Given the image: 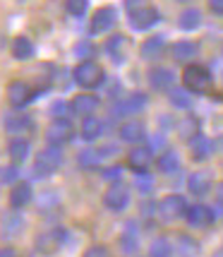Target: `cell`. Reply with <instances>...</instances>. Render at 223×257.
<instances>
[{"label": "cell", "instance_id": "cell-45", "mask_svg": "<svg viewBox=\"0 0 223 257\" xmlns=\"http://www.w3.org/2000/svg\"><path fill=\"white\" fill-rule=\"evenodd\" d=\"M0 257H17L15 247H0Z\"/></svg>", "mask_w": 223, "mask_h": 257}, {"label": "cell", "instance_id": "cell-34", "mask_svg": "<svg viewBox=\"0 0 223 257\" xmlns=\"http://www.w3.org/2000/svg\"><path fill=\"white\" fill-rule=\"evenodd\" d=\"M65 10L72 15V17H77L82 20L87 10H89V0H65Z\"/></svg>", "mask_w": 223, "mask_h": 257}, {"label": "cell", "instance_id": "cell-8", "mask_svg": "<svg viewBox=\"0 0 223 257\" xmlns=\"http://www.w3.org/2000/svg\"><path fill=\"white\" fill-rule=\"evenodd\" d=\"M158 20H161L158 10L156 8H149V5H142V8H137V10L130 12V27L137 29V32L151 29L154 24H158Z\"/></svg>", "mask_w": 223, "mask_h": 257}, {"label": "cell", "instance_id": "cell-43", "mask_svg": "<svg viewBox=\"0 0 223 257\" xmlns=\"http://www.w3.org/2000/svg\"><path fill=\"white\" fill-rule=\"evenodd\" d=\"M209 10H211L213 15L223 17V0H209Z\"/></svg>", "mask_w": 223, "mask_h": 257}, {"label": "cell", "instance_id": "cell-1", "mask_svg": "<svg viewBox=\"0 0 223 257\" xmlns=\"http://www.w3.org/2000/svg\"><path fill=\"white\" fill-rule=\"evenodd\" d=\"M63 164V152L58 149V147H46L41 149L36 159H34V178H48V176H53L58 168Z\"/></svg>", "mask_w": 223, "mask_h": 257}, {"label": "cell", "instance_id": "cell-21", "mask_svg": "<svg viewBox=\"0 0 223 257\" xmlns=\"http://www.w3.org/2000/svg\"><path fill=\"white\" fill-rule=\"evenodd\" d=\"M22 216L17 214V209H12V212L3 214V219H0V235L3 238H15L17 233H22Z\"/></svg>", "mask_w": 223, "mask_h": 257}, {"label": "cell", "instance_id": "cell-44", "mask_svg": "<svg viewBox=\"0 0 223 257\" xmlns=\"http://www.w3.org/2000/svg\"><path fill=\"white\" fill-rule=\"evenodd\" d=\"M125 5H127V10L132 12V10H137V8H142L144 0H125Z\"/></svg>", "mask_w": 223, "mask_h": 257}, {"label": "cell", "instance_id": "cell-18", "mask_svg": "<svg viewBox=\"0 0 223 257\" xmlns=\"http://www.w3.org/2000/svg\"><path fill=\"white\" fill-rule=\"evenodd\" d=\"M118 135H120V140L127 142V145H137V142H142L146 137V127H144V123H139V120H127V123L120 125Z\"/></svg>", "mask_w": 223, "mask_h": 257}, {"label": "cell", "instance_id": "cell-2", "mask_svg": "<svg viewBox=\"0 0 223 257\" xmlns=\"http://www.w3.org/2000/svg\"><path fill=\"white\" fill-rule=\"evenodd\" d=\"M182 84L192 94H206L211 89V72L204 65H187L182 72Z\"/></svg>", "mask_w": 223, "mask_h": 257}, {"label": "cell", "instance_id": "cell-3", "mask_svg": "<svg viewBox=\"0 0 223 257\" xmlns=\"http://www.w3.org/2000/svg\"><path fill=\"white\" fill-rule=\"evenodd\" d=\"M72 77H75V82H77L79 87L94 89V87H99L101 82H103V70H101V65L94 63V60H82V63L72 70Z\"/></svg>", "mask_w": 223, "mask_h": 257}, {"label": "cell", "instance_id": "cell-15", "mask_svg": "<svg viewBox=\"0 0 223 257\" xmlns=\"http://www.w3.org/2000/svg\"><path fill=\"white\" fill-rule=\"evenodd\" d=\"M211 185H213V176L209 171H194L190 178H187V190L194 197H204L206 192L211 190Z\"/></svg>", "mask_w": 223, "mask_h": 257}, {"label": "cell", "instance_id": "cell-40", "mask_svg": "<svg viewBox=\"0 0 223 257\" xmlns=\"http://www.w3.org/2000/svg\"><path fill=\"white\" fill-rule=\"evenodd\" d=\"M82 257H108V250H106L103 245H91V247L84 250V255Z\"/></svg>", "mask_w": 223, "mask_h": 257}, {"label": "cell", "instance_id": "cell-26", "mask_svg": "<svg viewBox=\"0 0 223 257\" xmlns=\"http://www.w3.org/2000/svg\"><path fill=\"white\" fill-rule=\"evenodd\" d=\"M79 135H82L84 142H96L101 135H103V123H101L99 118H94V115H87V118L82 120Z\"/></svg>", "mask_w": 223, "mask_h": 257}, {"label": "cell", "instance_id": "cell-24", "mask_svg": "<svg viewBox=\"0 0 223 257\" xmlns=\"http://www.w3.org/2000/svg\"><path fill=\"white\" fill-rule=\"evenodd\" d=\"M211 152H213V145H211V140L209 137H204V135H194L190 140V154L194 161H204V159H209L211 157Z\"/></svg>", "mask_w": 223, "mask_h": 257}, {"label": "cell", "instance_id": "cell-48", "mask_svg": "<svg viewBox=\"0 0 223 257\" xmlns=\"http://www.w3.org/2000/svg\"><path fill=\"white\" fill-rule=\"evenodd\" d=\"M178 3H192V0H178Z\"/></svg>", "mask_w": 223, "mask_h": 257}, {"label": "cell", "instance_id": "cell-41", "mask_svg": "<svg viewBox=\"0 0 223 257\" xmlns=\"http://www.w3.org/2000/svg\"><path fill=\"white\" fill-rule=\"evenodd\" d=\"M120 173H123V168L120 166H111V168H106V171H103V178L106 180H118L120 178Z\"/></svg>", "mask_w": 223, "mask_h": 257}, {"label": "cell", "instance_id": "cell-4", "mask_svg": "<svg viewBox=\"0 0 223 257\" xmlns=\"http://www.w3.org/2000/svg\"><path fill=\"white\" fill-rule=\"evenodd\" d=\"M146 103H149V96L142 94V91H134V94L120 99L113 106L111 115L113 118H127V115H134V113H142L146 108Z\"/></svg>", "mask_w": 223, "mask_h": 257}, {"label": "cell", "instance_id": "cell-23", "mask_svg": "<svg viewBox=\"0 0 223 257\" xmlns=\"http://www.w3.org/2000/svg\"><path fill=\"white\" fill-rule=\"evenodd\" d=\"M139 53L144 60H158V58L166 53V39L163 36H149L142 48H139Z\"/></svg>", "mask_w": 223, "mask_h": 257}, {"label": "cell", "instance_id": "cell-29", "mask_svg": "<svg viewBox=\"0 0 223 257\" xmlns=\"http://www.w3.org/2000/svg\"><path fill=\"white\" fill-rule=\"evenodd\" d=\"M201 24V12L197 8H187V10L180 12L178 17V27L182 32H192V29H197Z\"/></svg>", "mask_w": 223, "mask_h": 257}, {"label": "cell", "instance_id": "cell-37", "mask_svg": "<svg viewBox=\"0 0 223 257\" xmlns=\"http://www.w3.org/2000/svg\"><path fill=\"white\" fill-rule=\"evenodd\" d=\"M75 53H77L82 60H91V56H94V46H91L89 41H79V44L75 46Z\"/></svg>", "mask_w": 223, "mask_h": 257}, {"label": "cell", "instance_id": "cell-36", "mask_svg": "<svg viewBox=\"0 0 223 257\" xmlns=\"http://www.w3.org/2000/svg\"><path fill=\"white\" fill-rule=\"evenodd\" d=\"M20 178V168L17 166H3L0 168V183H5V185H15Z\"/></svg>", "mask_w": 223, "mask_h": 257}, {"label": "cell", "instance_id": "cell-7", "mask_svg": "<svg viewBox=\"0 0 223 257\" xmlns=\"http://www.w3.org/2000/svg\"><path fill=\"white\" fill-rule=\"evenodd\" d=\"M118 22V12L115 8H99V10L91 15V22H89V34L91 36H99V34H108Z\"/></svg>", "mask_w": 223, "mask_h": 257}, {"label": "cell", "instance_id": "cell-42", "mask_svg": "<svg viewBox=\"0 0 223 257\" xmlns=\"http://www.w3.org/2000/svg\"><path fill=\"white\" fill-rule=\"evenodd\" d=\"M65 108H67L65 101H56V103L51 106V113H53V115H58V118H63V115H65Z\"/></svg>", "mask_w": 223, "mask_h": 257}, {"label": "cell", "instance_id": "cell-46", "mask_svg": "<svg viewBox=\"0 0 223 257\" xmlns=\"http://www.w3.org/2000/svg\"><path fill=\"white\" fill-rule=\"evenodd\" d=\"M216 202H218V204L223 207V180L218 183V185H216Z\"/></svg>", "mask_w": 223, "mask_h": 257}, {"label": "cell", "instance_id": "cell-19", "mask_svg": "<svg viewBox=\"0 0 223 257\" xmlns=\"http://www.w3.org/2000/svg\"><path fill=\"white\" fill-rule=\"evenodd\" d=\"M197 53H199V46L194 41H175L170 46V56L175 63H190L197 58Z\"/></svg>", "mask_w": 223, "mask_h": 257}, {"label": "cell", "instance_id": "cell-10", "mask_svg": "<svg viewBox=\"0 0 223 257\" xmlns=\"http://www.w3.org/2000/svg\"><path fill=\"white\" fill-rule=\"evenodd\" d=\"M72 135H75L72 123H70L67 118H58V120L51 123L48 133H46V140H48V145L60 147V145H67V142L72 140Z\"/></svg>", "mask_w": 223, "mask_h": 257}, {"label": "cell", "instance_id": "cell-14", "mask_svg": "<svg viewBox=\"0 0 223 257\" xmlns=\"http://www.w3.org/2000/svg\"><path fill=\"white\" fill-rule=\"evenodd\" d=\"M8 99H10V103L15 108H22V106H27L34 99V89L27 82L17 79V82H12L10 87H8Z\"/></svg>", "mask_w": 223, "mask_h": 257}, {"label": "cell", "instance_id": "cell-5", "mask_svg": "<svg viewBox=\"0 0 223 257\" xmlns=\"http://www.w3.org/2000/svg\"><path fill=\"white\" fill-rule=\"evenodd\" d=\"M127 204H130V190H127V185H123V183H113L111 188L103 192V207L108 212L120 214L127 209Z\"/></svg>", "mask_w": 223, "mask_h": 257}, {"label": "cell", "instance_id": "cell-47", "mask_svg": "<svg viewBox=\"0 0 223 257\" xmlns=\"http://www.w3.org/2000/svg\"><path fill=\"white\" fill-rule=\"evenodd\" d=\"M211 257H223V247H221V250H216V252H213Z\"/></svg>", "mask_w": 223, "mask_h": 257}, {"label": "cell", "instance_id": "cell-11", "mask_svg": "<svg viewBox=\"0 0 223 257\" xmlns=\"http://www.w3.org/2000/svg\"><path fill=\"white\" fill-rule=\"evenodd\" d=\"M185 219H187V224L194 226V228H209V226L213 224V219H216V214H213V209L206 207V204H187Z\"/></svg>", "mask_w": 223, "mask_h": 257}, {"label": "cell", "instance_id": "cell-31", "mask_svg": "<svg viewBox=\"0 0 223 257\" xmlns=\"http://www.w3.org/2000/svg\"><path fill=\"white\" fill-rule=\"evenodd\" d=\"M34 44L27 39V36H17L15 41H12V56L17 58V60H29L34 56Z\"/></svg>", "mask_w": 223, "mask_h": 257}, {"label": "cell", "instance_id": "cell-35", "mask_svg": "<svg viewBox=\"0 0 223 257\" xmlns=\"http://www.w3.org/2000/svg\"><path fill=\"white\" fill-rule=\"evenodd\" d=\"M101 164V154L99 149H84L79 154V166L82 168H96Z\"/></svg>", "mask_w": 223, "mask_h": 257}, {"label": "cell", "instance_id": "cell-33", "mask_svg": "<svg viewBox=\"0 0 223 257\" xmlns=\"http://www.w3.org/2000/svg\"><path fill=\"white\" fill-rule=\"evenodd\" d=\"M168 96H170V103L173 106H178V108H190V91L187 89H168Z\"/></svg>", "mask_w": 223, "mask_h": 257}, {"label": "cell", "instance_id": "cell-38", "mask_svg": "<svg viewBox=\"0 0 223 257\" xmlns=\"http://www.w3.org/2000/svg\"><path fill=\"white\" fill-rule=\"evenodd\" d=\"M180 135H182L185 140H187V137L192 140V137L197 135V120H192V118L182 120V123H180Z\"/></svg>", "mask_w": 223, "mask_h": 257}, {"label": "cell", "instance_id": "cell-13", "mask_svg": "<svg viewBox=\"0 0 223 257\" xmlns=\"http://www.w3.org/2000/svg\"><path fill=\"white\" fill-rule=\"evenodd\" d=\"M3 125H5V130L12 133V135L29 133V130L34 127V118L32 115H27V113H22V111H12L3 118Z\"/></svg>", "mask_w": 223, "mask_h": 257}, {"label": "cell", "instance_id": "cell-25", "mask_svg": "<svg viewBox=\"0 0 223 257\" xmlns=\"http://www.w3.org/2000/svg\"><path fill=\"white\" fill-rule=\"evenodd\" d=\"M103 51L108 53V58H113L115 63H123L125 60V51H127V39L123 34H113L111 39L103 44Z\"/></svg>", "mask_w": 223, "mask_h": 257}, {"label": "cell", "instance_id": "cell-32", "mask_svg": "<svg viewBox=\"0 0 223 257\" xmlns=\"http://www.w3.org/2000/svg\"><path fill=\"white\" fill-rule=\"evenodd\" d=\"M173 255V243L168 240L166 235H158L156 240L149 247V257H170Z\"/></svg>", "mask_w": 223, "mask_h": 257}, {"label": "cell", "instance_id": "cell-12", "mask_svg": "<svg viewBox=\"0 0 223 257\" xmlns=\"http://www.w3.org/2000/svg\"><path fill=\"white\" fill-rule=\"evenodd\" d=\"M154 161V154H151V147H134L127 154V166L132 168L134 173H146L149 166Z\"/></svg>", "mask_w": 223, "mask_h": 257}, {"label": "cell", "instance_id": "cell-17", "mask_svg": "<svg viewBox=\"0 0 223 257\" xmlns=\"http://www.w3.org/2000/svg\"><path fill=\"white\" fill-rule=\"evenodd\" d=\"M175 84V75L168 70V67H154L149 70V87L158 91H166Z\"/></svg>", "mask_w": 223, "mask_h": 257}, {"label": "cell", "instance_id": "cell-27", "mask_svg": "<svg viewBox=\"0 0 223 257\" xmlns=\"http://www.w3.org/2000/svg\"><path fill=\"white\" fill-rule=\"evenodd\" d=\"M29 149H32L29 140H24V137H15L10 145H8V154H10L12 164H15V166H17V164H22L24 159L29 157Z\"/></svg>", "mask_w": 223, "mask_h": 257}, {"label": "cell", "instance_id": "cell-22", "mask_svg": "<svg viewBox=\"0 0 223 257\" xmlns=\"http://www.w3.org/2000/svg\"><path fill=\"white\" fill-rule=\"evenodd\" d=\"M120 250H123L125 255H134L139 250V228H137L134 221L125 224V231L120 235Z\"/></svg>", "mask_w": 223, "mask_h": 257}, {"label": "cell", "instance_id": "cell-39", "mask_svg": "<svg viewBox=\"0 0 223 257\" xmlns=\"http://www.w3.org/2000/svg\"><path fill=\"white\" fill-rule=\"evenodd\" d=\"M151 185H154V178H151V176H146V173H137V188H139L142 195L151 192Z\"/></svg>", "mask_w": 223, "mask_h": 257}, {"label": "cell", "instance_id": "cell-20", "mask_svg": "<svg viewBox=\"0 0 223 257\" xmlns=\"http://www.w3.org/2000/svg\"><path fill=\"white\" fill-rule=\"evenodd\" d=\"M32 197H34V192H32V185H29V183H15L10 190V207L20 212V209H24V207L32 202Z\"/></svg>", "mask_w": 223, "mask_h": 257}, {"label": "cell", "instance_id": "cell-6", "mask_svg": "<svg viewBox=\"0 0 223 257\" xmlns=\"http://www.w3.org/2000/svg\"><path fill=\"white\" fill-rule=\"evenodd\" d=\"M156 209L163 221H175L180 216H185V212H187V200H185L182 195H166L163 200L158 202Z\"/></svg>", "mask_w": 223, "mask_h": 257}, {"label": "cell", "instance_id": "cell-30", "mask_svg": "<svg viewBox=\"0 0 223 257\" xmlns=\"http://www.w3.org/2000/svg\"><path fill=\"white\" fill-rule=\"evenodd\" d=\"M173 250H175L180 257H194L199 247H197V240H194V238L180 233L178 238H175V245H173Z\"/></svg>", "mask_w": 223, "mask_h": 257}, {"label": "cell", "instance_id": "cell-9", "mask_svg": "<svg viewBox=\"0 0 223 257\" xmlns=\"http://www.w3.org/2000/svg\"><path fill=\"white\" fill-rule=\"evenodd\" d=\"M63 245H65V231L63 228H51V231H46L36 238V250L41 255H53Z\"/></svg>", "mask_w": 223, "mask_h": 257}, {"label": "cell", "instance_id": "cell-16", "mask_svg": "<svg viewBox=\"0 0 223 257\" xmlns=\"http://www.w3.org/2000/svg\"><path fill=\"white\" fill-rule=\"evenodd\" d=\"M96 108H99V99H96L94 94H79V96H75L72 103H70V111L75 113V115H82V118L94 115Z\"/></svg>", "mask_w": 223, "mask_h": 257}, {"label": "cell", "instance_id": "cell-28", "mask_svg": "<svg viewBox=\"0 0 223 257\" xmlns=\"http://www.w3.org/2000/svg\"><path fill=\"white\" fill-rule=\"evenodd\" d=\"M156 168L161 171V173H178L180 171V157L173 152V149H166L161 157L156 159Z\"/></svg>", "mask_w": 223, "mask_h": 257}]
</instances>
